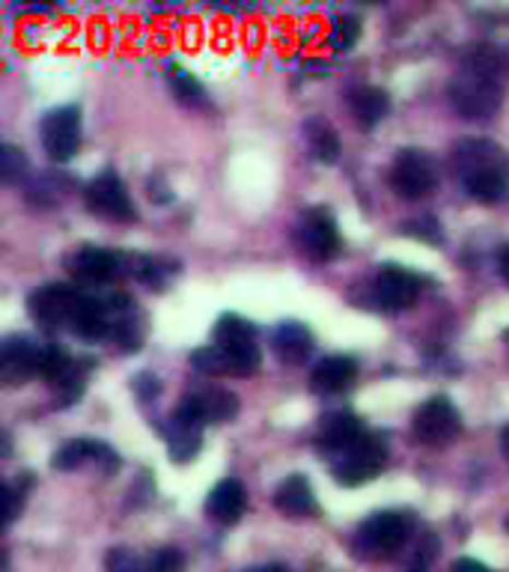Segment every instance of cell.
<instances>
[{"label":"cell","mask_w":509,"mask_h":572,"mask_svg":"<svg viewBox=\"0 0 509 572\" xmlns=\"http://www.w3.org/2000/svg\"><path fill=\"white\" fill-rule=\"evenodd\" d=\"M271 349L283 364H304L313 353V331L301 322H281L271 331Z\"/></svg>","instance_id":"cell-24"},{"label":"cell","mask_w":509,"mask_h":572,"mask_svg":"<svg viewBox=\"0 0 509 572\" xmlns=\"http://www.w3.org/2000/svg\"><path fill=\"white\" fill-rule=\"evenodd\" d=\"M500 451H504V456L509 460V427L500 432Z\"/></svg>","instance_id":"cell-40"},{"label":"cell","mask_w":509,"mask_h":572,"mask_svg":"<svg viewBox=\"0 0 509 572\" xmlns=\"http://www.w3.org/2000/svg\"><path fill=\"white\" fill-rule=\"evenodd\" d=\"M372 296H376V305L390 313L409 310L421 298V277L400 265H384L372 281Z\"/></svg>","instance_id":"cell-14"},{"label":"cell","mask_w":509,"mask_h":572,"mask_svg":"<svg viewBox=\"0 0 509 572\" xmlns=\"http://www.w3.org/2000/svg\"><path fill=\"white\" fill-rule=\"evenodd\" d=\"M39 376L45 379V385L55 391L60 408L72 406L78 396L84 394V367L72 355H66L60 346H43Z\"/></svg>","instance_id":"cell-10"},{"label":"cell","mask_w":509,"mask_h":572,"mask_svg":"<svg viewBox=\"0 0 509 572\" xmlns=\"http://www.w3.org/2000/svg\"><path fill=\"white\" fill-rule=\"evenodd\" d=\"M298 242H301L304 253L319 260V263H328L343 251V239H340V230H336L328 210L304 212L301 224H298Z\"/></svg>","instance_id":"cell-13"},{"label":"cell","mask_w":509,"mask_h":572,"mask_svg":"<svg viewBox=\"0 0 509 572\" xmlns=\"http://www.w3.org/2000/svg\"><path fill=\"white\" fill-rule=\"evenodd\" d=\"M328 39H331L336 51H348L360 39V19H355V15H340V19H334Z\"/></svg>","instance_id":"cell-31"},{"label":"cell","mask_w":509,"mask_h":572,"mask_svg":"<svg viewBox=\"0 0 509 572\" xmlns=\"http://www.w3.org/2000/svg\"><path fill=\"white\" fill-rule=\"evenodd\" d=\"M367 436V427H364V420L358 415H352V412H336L331 418L319 427V439L316 444L322 448L331 456H340L343 451H348L352 444L358 439Z\"/></svg>","instance_id":"cell-21"},{"label":"cell","mask_w":509,"mask_h":572,"mask_svg":"<svg viewBox=\"0 0 509 572\" xmlns=\"http://www.w3.org/2000/svg\"><path fill=\"white\" fill-rule=\"evenodd\" d=\"M414 534V522L402 510H381L364 522L355 534V551L364 558L388 561L393 555H400Z\"/></svg>","instance_id":"cell-2"},{"label":"cell","mask_w":509,"mask_h":572,"mask_svg":"<svg viewBox=\"0 0 509 572\" xmlns=\"http://www.w3.org/2000/svg\"><path fill=\"white\" fill-rule=\"evenodd\" d=\"M245 510H248V489L236 477L221 480L206 498V513L217 525H236L245 516Z\"/></svg>","instance_id":"cell-20"},{"label":"cell","mask_w":509,"mask_h":572,"mask_svg":"<svg viewBox=\"0 0 509 572\" xmlns=\"http://www.w3.org/2000/svg\"><path fill=\"white\" fill-rule=\"evenodd\" d=\"M110 310V337L120 343L122 349H138L143 343V325L138 308L126 293H114L108 298Z\"/></svg>","instance_id":"cell-23"},{"label":"cell","mask_w":509,"mask_h":572,"mask_svg":"<svg viewBox=\"0 0 509 572\" xmlns=\"http://www.w3.org/2000/svg\"><path fill=\"white\" fill-rule=\"evenodd\" d=\"M215 346L224 364H227L229 376H250L260 367V343H257V331L248 320H241L236 313H224L215 325Z\"/></svg>","instance_id":"cell-4"},{"label":"cell","mask_w":509,"mask_h":572,"mask_svg":"<svg viewBox=\"0 0 509 572\" xmlns=\"http://www.w3.org/2000/svg\"><path fill=\"white\" fill-rule=\"evenodd\" d=\"M348 108H352V117L358 120L360 129H376L390 110V96L381 87H355L348 93Z\"/></svg>","instance_id":"cell-27"},{"label":"cell","mask_w":509,"mask_h":572,"mask_svg":"<svg viewBox=\"0 0 509 572\" xmlns=\"http://www.w3.org/2000/svg\"><path fill=\"white\" fill-rule=\"evenodd\" d=\"M84 465H96L105 474H114L120 468V456L110 451L108 444L93 439L66 441L63 448L55 453V468H60V472H75Z\"/></svg>","instance_id":"cell-16"},{"label":"cell","mask_w":509,"mask_h":572,"mask_svg":"<svg viewBox=\"0 0 509 572\" xmlns=\"http://www.w3.org/2000/svg\"><path fill=\"white\" fill-rule=\"evenodd\" d=\"M412 572H421V570H412Z\"/></svg>","instance_id":"cell-42"},{"label":"cell","mask_w":509,"mask_h":572,"mask_svg":"<svg viewBox=\"0 0 509 572\" xmlns=\"http://www.w3.org/2000/svg\"><path fill=\"white\" fill-rule=\"evenodd\" d=\"M117 272H122V257L105 248H81L69 257V275L84 286L108 284Z\"/></svg>","instance_id":"cell-17"},{"label":"cell","mask_w":509,"mask_h":572,"mask_svg":"<svg viewBox=\"0 0 509 572\" xmlns=\"http://www.w3.org/2000/svg\"><path fill=\"white\" fill-rule=\"evenodd\" d=\"M72 331H75L81 341H87V343L105 341V337L110 334L108 298L84 296L81 308H78L75 322H72Z\"/></svg>","instance_id":"cell-26"},{"label":"cell","mask_w":509,"mask_h":572,"mask_svg":"<svg viewBox=\"0 0 509 572\" xmlns=\"http://www.w3.org/2000/svg\"><path fill=\"white\" fill-rule=\"evenodd\" d=\"M248 572H293V570L283 567V563H269V567H260V570H248Z\"/></svg>","instance_id":"cell-39"},{"label":"cell","mask_w":509,"mask_h":572,"mask_svg":"<svg viewBox=\"0 0 509 572\" xmlns=\"http://www.w3.org/2000/svg\"><path fill=\"white\" fill-rule=\"evenodd\" d=\"M412 429L414 439L421 441V444H426V448H441V444H450V441L459 436L462 415H459V408L453 406L450 396H429V400L414 412Z\"/></svg>","instance_id":"cell-8"},{"label":"cell","mask_w":509,"mask_h":572,"mask_svg":"<svg viewBox=\"0 0 509 572\" xmlns=\"http://www.w3.org/2000/svg\"><path fill=\"white\" fill-rule=\"evenodd\" d=\"M45 153L57 165L72 162L81 150V110L78 105H63V108L48 110L39 126Z\"/></svg>","instance_id":"cell-9"},{"label":"cell","mask_w":509,"mask_h":572,"mask_svg":"<svg viewBox=\"0 0 509 572\" xmlns=\"http://www.w3.org/2000/svg\"><path fill=\"white\" fill-rule=\"evenodd\" d=\"M453 170L465 191L480 203L509 198V155L488 138H462L453 150Z\"/></svg>","instance_id":"cell-1"},{"label":"cell","mask_w":509,"mask_h":572,"mask_svg":"<svg viewBox=\"0 0 509 572\" xmlns=\"http://www.w3.org/2000/svg\"><path fill=\"white\" fill-rule=\"evenodd\" d=\"M22 501H24V489L15 480L12 484H7V516H3V522L7 525H12L15 522V516H19V510H22Z\"/></svg>","instance_id":"cell-36"},{"label":"cell","mask_w":509,"mask_h":572,"mask_svg":"<svg viewBox=\"0 0 509 572\" xmlns=\"http://www.w3.org/2000/svg\"><path fill=\"white\" fill-rule=\"evenodd\" d=\"M390 186L402 200L429 198L438 186L435 158L426 150H417V146L400 150L393 165H390Z\"/></svg>","instance_id":"cell-6"},{"label":"cell","mask_w":509,"mask_h":572,"mask_svg":"<svg viewBox=\"0 0 509 572\" xmlns=\"http://www.w3.org/2000/svg\"><path fill=\"white\" fill-rule=\"evenodd\" d=\"M170 87H174V96L182 102L185 108L209 110L206 90H203V84H200L191 72H185V69H174V72H170Z\"/></svg>","instance_id":"cell-29"},{"label":"cell","mask_w":509,"mask_h":572,"mask_svg":"<svg viewBox=\"0 0 509 572\" xmlns=\"http://www.w3.org/2000/svg\"><path fill=\"white\" fill-rule=\"evenodd\" d=\"M504 90H507V84H500V81L459 69L453 81L447 84V96H450V105L459 117L492 120L504 105Z\"/></svg>","instance_id":"cell-3"},{"label":"cell","mask_w":509,"mask_h":572,"mask_svg":"<svg viewBox=\"0 0 509 572\" xmlns=\"http://www.w3.org/2000/svg\"><path fill=\"white\" fill-rule=\"evenodd\" d=\"M498 269H500V275H504V281L509 284V245H504L498 251Z\"/></svg>","instance_id":"cell-38"},{"label":"cell","mask_w":509,"mask_h":572,"mask_svg":"<svg viewBox=\"0 0 509 572\" xmlns=\"http://www.w3.org/2000/svg\"><path fill=\"white\" fill-rule=\"evenodd\" d=\"M402 233H414L417 239H423V242H441V230H438V224H435V218H421V221H412V224H402Z\"/></svg>","instance_id":"cell-35"},{"label":"cell","mask_w":509,"mask_h":572,"mask_svg":"<svg viewBox=\"0 0 509 572\" xmlns=\"http://www.w3.org/2000/svg\"><path fill=\"white\" fill-rule=\"evenodd\" d=\"M105 572H143V563L134 551L126 549V546H117L105 558Z\"/></svg>","instance_id":"cell-32"},{"label":"cell","mask_w":509,"mask_h":572,"mask_svg":"<svg viewBox=\"0 0 509 572\" xmlns=\"http://www.w3.org/2000/svg\"><path fill=\"white\" fill-rule=\"evenodd\" d=\"M191 364H194L200 373L227 376V364H224V358H221V353H217L215 346H206V349H197V353L191 355Z\"/></svg>","instance_id":"cell-33"},{"label":"cell","mask_w":509,"mask_h":572,"mask_svg":"<svg viewBox=\"0 0 509 572\" xmlns=\"http://www.w3.org/2000/svg\"><path fill=\"white\" fill-rule=\"evenodd\" d=\"M84 203L93 215L105 221H117V224H129L134 221V203H131V194L126 182H122L114 170H105L98 174L93 182L84 191Z\"/></svg>","instance_id":"cell-11"},{"label":"cell","mask_w":509,"mask_h":572,"mask_svg":"<svg viewBox=\"0 0 509 572\" xmlns=\"http://www.w3.org/2000/svg\"><path fill=\"white\" fill-rule=\"evenodd\" d=\"M27 174V155L19 150V146H12V143H3V150H0V179L12 186V182H19V179Z\"/></svg>","instance_id":"cell-30"},{"label":"cell","mask_w":509,"mask_h":572,"mask_svg":"<svg viewBox=\"0 0 509 572\" xmlns=\"http://www.w3.org/2000/svg\"><path fill=\"white\" fill-rule=\"evenodd\" d=\"M39 358L43 349L27 337H7L0 346V382L15 388L27 382L31 376H39Z\"/></svg>","instance_id":"cell-15"},{"label":"cell","mask_w":509,"mask_h":572,"mask_svg":"<svg viewBox=\"0 0 509 572\" xmlns=\"http://www.w3.org/2000/svg\"><path fill=\"white\" fill-rule=\"evenodd\" d=\"M459 69L474 75L492 78L507 84L509 81V48L498 43H471L459 57Z\"/></svg>","instance_id":"cell-18"},{"label":"cell","mask_w":509,"mask_h":572,"mask_svg":"<svg viewBox=\"0 0 509 572\" xmlns=\"http://www.w3.org/2000/svg\"><path fill=\"white\" fill-rule=\"evenodd\" d=\"M450 572H495V570L486 567L483 561H474V558H459V561L450 567Z\"/></svg>","instance_id":"cell-37"},{"label":"cell","mask_w":509,"mask_h":572,"mask_svg":"<svg viewBox=\"0 0 509 572\" xmlns=\"http://www.w3.org/2000/svg\"><path fill=\"white\" fill-rule=\"evenodd\" d=\"M81 301H84V293L78 286L45 284L31 296V317L45 331H72Z\"/></svg>","instance_id":"cell-7"},{"label":"cell","mask_w":509,"mask_h":572,"mask_svg":"<svg viewBox=\"0 0 509 572\" xmlns=\"http://www.w3.org/2000/svg\"><path fill=\"white\" fill-rule=\"evenodd\" d=\"M146 572H185V558L179 549H162L152 558Z\"/></svg>","instance_id":"cell-34"},{"label":"cell","mask_w":509,"mask_h":572,"mask_svg":"<svg viewBox=\"0 0 509 572\" xmlns=\"http://www.w3.org/2000/svg\"><path fill=\"white\" fill-rule=\"evenodd\" d=\"M507 534H509V516H507Z\"/></svg>","instance_id":"cell-41"},{"label":"cell","mask_w":509,"mask_h":572,"mask_svg":"<svg viewBox=\"0 0 509 572\" xmlns=\"http://www.w3.org/2000/svg\"><path fill=\"white\" fill-rule=\"evenodd\" d=\"M164 441H167V451L174 456V463H191L203 448V427L194 420L170 415V420L164 424Z\"/></svg>","instance_id":"cell-25"},{"label":"cell","mask_w":509,"mask_h":572,"mask_svg":"<svg viewBox=\"0 0 509 572\" xmlns=\"http://www.w3.org/2000/svg\"><path fill=\"white\" fill-rule=\"evenodd\" d=\"M307 138H310V146H313L316 158L322 162V165H334L336 158H340V134L328 126L322 117H313V120L307 122Z\"/></svg>","instance_id":"cell-28"},{"label":"cell","mask_w":509,"mask_h":572,"mask_svg":"<svg viewBox=\"0 0 509 572\" xmlns=\"http://www.w3.org/2000/svg\"><path fill=\"white\" fill-rule=\"evenodd\" d=\"M274 507L281 510L283 516L293 519L319 516V501H316L313 486L307 484V477H301V474L286 477V480L274 489Z\"/></svg>","instance_id":"cell-22"},{"label":"cell","mask_w":509,"mask_h":572,"mask_svg":"<svg viewBox=\"0 0 509 572\" xmlns=\"http://www.w3.org/2000/svg\"><path fill=\"white\" fill-rule=\"evenodd\" d=\"M358 379V361L352 355H325L316 361L310 373V388L316 394H343Z\"/></svg>","instance_id":"cell-19"},{"label":"cell","mask_w":509,"mask_h":572,"mask_svg":"<svg viewBox=\"0 0 509 572\" xmlns=\"http://www.w3.org/2000/svg\"><path fill=\"white\" fill-rule=\"evenodd\" d=\"M239 412V396L227 391V388L212 385L203 388V391H194V394H185L179 403H176V412L179 418L194 420V424H227V420L236 418Z\"/></svg>","instance_id":"cell-12"},{"label":"cell","mask_w":509,"mask_h":572,"mask_svg":"<svg viewBox=\"0 0 509 572\" xmlns=\"http://www.w3.org/2000/svg\"><path fill=\"white\" fill-rule=\"evenodd\" d=\"M388 465V439L379 432H367L348 451L334 456V477L343 486H364L376 480Z\"/></svg>","instance_id":"cell-5"}]
</instances>
